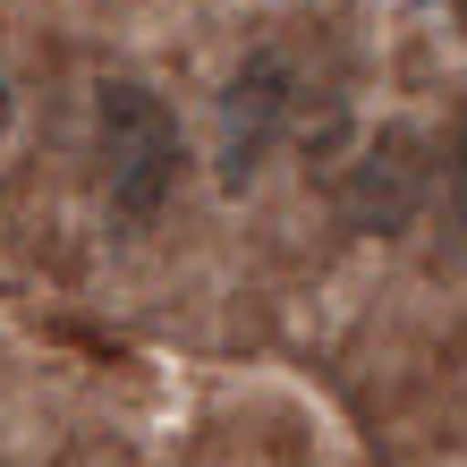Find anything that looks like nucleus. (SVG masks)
<instances>
[{"label":"nucleus","instance_id":"1","mask_svg":"<svg viewBox=\"0 0 467 467\" xmlns=\"http://www.w3.org/2000/svg\"><path fill=\"white\" fill-rule=\"evenodd\" d=\"M94 128H102V196H111L119 222H153L179 187V119L171 102L136 77H111L94 102Z\"/></svg>","mask_w":467,"mask_h":467},{"label":"nucleus","instance_id":"2","mask_svg":"<svg viewBox=\"0 0 467 467\" xmlns=\"http://www.w3.org/2000/svg\"><path fill=\"white\" fill-rule=\"evenodd\" d=\"M425 196H433V145L391 119V128H374L357 145L348 179H340V222L366 230V238H400L425 213Z\"/></svg>","mask_w":467,"mask_h":467},{"label":"nucleus","instance_id":"3","mask_svg":"<svg viewBox=\"0 0 467 467\" xmlns=\"http://www.w3.org/2000/svg\"><path fill=\"white\" fill-rule=\"evenodd\" d=\"M289 119V60H272V51H255L230 86H222V187L238 196L246 179L264 171L272 136H281Z\"/></svg>","mask_w":467,"mask_h":467},{"label":"nucleus","instance_id":"4","mask_svg":"<svg viewBox=\"0 0 467 467\" xmlns=\"http://www.w3.org/2000/svg\"><path fill=\"white\" fill-rule=\"evenodd\" d=\"M451 213L467 222V128L451 136Z\"/></svg>","mask_w":467,"mask_h":467},{"label":"nucleus","instance_id":"5","mask_svg":"<svg viewBox=\"0 0 467 467\" xmlns=\"http://www.w3.org/2000/svg\"><path fill=\"white\" fill-rule=\"evenodd\" d=\"M0 119H9V68H0Z\"/></svg>","mask_w":467,"mask_h":467},{"label":"nucleus","instance_id":"6","mask_svg":"<svg viewBox=\"0 0 467 467\" xmlns=\"http://www.w3.org/2000/svg\"><path fill=\"white\" fill-rule=\"evenodd\" d=\"M459 17H467V0H459Z\"/></svg>","mask_w":467,"mask_h":467}]
</instances>
